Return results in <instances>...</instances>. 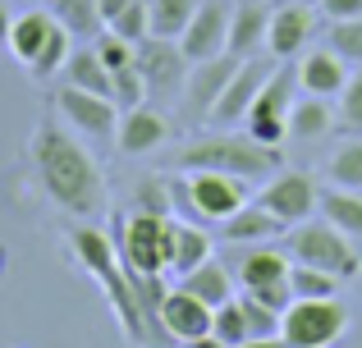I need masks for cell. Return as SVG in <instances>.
<instances>
[{
    "mask_svg": "<svg viewBox=\"0 0 362 348\" xmlns=\"http://www.w3.org/2000/svg\"><path fill=\"white\" fill-rule=\"evenodd\" d=\"M28 152H33L46 197L60 211L88 220V215H97L106 206V179H101L92 152L69 133V124H42L33 133V143H28Z\"/></svg>",
    "mask_w": 362,
    "mask_h": 348,
    "instance_id": "obj_1",
    "label": "cell"
},
{
    "mask_svg": "<svg viewBox=\"0 0 362 348\" xmlns=\"http://www.w3.org/2000/svg\"><path fill=\"white\" fill-rule=\"evenodd\" d=\"M179 170H221V174H234V179H247V184H262L280 170V147H266L257 143L252 133H216V138H202V143L184 147L179 152Z\"/></svg>",
    "mask_w": 362,
    "mask_h": 348,
    "instance_id": "obj_2",
    "label": "cell"
},
{
    "mask_svg": "<svg viewBox=\"0 0 362 348\" xmlns=\"http://www.w3.org/2000/svg\"><path fill=\"white\" fill-rule=\"evenodd\" d=\"M69 248H74V257L97 275V284L106 289L110 312L119 316L124 335H129V340H142V335H147V321H142V312H138V298H133L129 270H124V257L115 252V243H110L101 229H88V224H83V229L69 234Z\"/></svg>",
    "mask_w": 362,
    "mask_h": 348,
    "instance_id": "obj_3",
    "label": "cell"
},
{
    "mask_svg": "<svg viewBox=\"0 0 362 348\" xmlns=\"http://www.w3.org/2000/svg\"><path fill=\"white\" fill-rule=\"evenodd\" d=\"M284 252H289L293 261H303V266L330 270L335 280H358V270H362L358 248L349 243V234H339L330 220H303V224H289Z\"/></svg>",
    "mask_w": 362,
    "mask_h": 348,
    "instance_id": "obj_4",
    "label": "cell"
},
{
    "mask_svg": "<svg viewBox=\"0 0 362 348\" xmlns=\"http://www.w3.org/2000/svg\"><path fill=\"white\" fill-rule=\"evenodd\" d=\"M349 330V307L339 298H293L280 316V340L289 348H330Z\"/></svg>",
    "mask_w": 362,
    "mask_h": 348,
    "instance_id": "obj_5",
    "label": "cell"
},
{
    "mask_svg": "<svg viewBox=\"0 0 362 348\" xmlns=\"http://www.w3.org/2000/svg\"><path fill=\"white\" fill-rule=\"evenodd\" d=\"M293 92H298V73L289 69V60H280L271 69V78L262 83V92H257L252 110H247V133L257 138V143L266 147H280L284 138H289V110H293Z\"/></svg>",
    "mask_w": 362,
    "mask_h": 348,
    "instance_id": "obj_6",
    "label": "cell"
},
{
    "mask_svg": "<svg viewBox=\"0 0 362 348\" xmlns=\"http://www.w3.org/2000/svg\"><path fill=\"white\" fill-rule=\"evenodd\" d=\"M119 257L129 270L142 275H165L170 266V215L133 211L119 220Z\"/></svg>",
    "mask_w": 362,
    "mask_h": 348,
    "instance_id": "obj_7",
    "label": "cell"
},
{
    "mask_svg": "<svg viewBox=\"0 0 362 348\" xmlns=\"http://www.w3.org/2000/svg\"><path fill=\"white\" fill-rule=\"evenodd\" d=\"M133 69L142 73L151 97H179L188 83L193 60L184 55V46L170 42V37H142L138 51H133Z\"/></svg>",
    "mask_w": 362,
    "mask_h": 348,
    "instance_id": "obj_8",
    "label": "cell"
},
{
    "mask_svg": "<svg viewBox=\"0 0 362 348\" xmlns=\"http://www.w3.org/2000/svg\"><path fill=\"white\" fill-rule=\"evenodd\" d=\"M275 64H280L275 55H243V64L234 69V78L225 83L221 101H216L211 115H206V124L211 128H230V124H239V119H247V110H252L257 92H262V83L271 78Z\"/></svg>",
    "mask_w": 362,
    "mask_h": 348,
    "instance_id": "obj_9",
    "label": "cell"
},
{
    "mask_svg": "<svg viewBox=\"0 0 362 348\" xmlns=\"http://www.w3.org/2000/svg\"><path fill=\"white\" fill-rule=\"evenodd\" d=\"M188 197H193V215L225 224L234 211L247 206V179H234L221 170H188Z\"/></svg>",
    "mask_w": 362,
    "mask_h": 348,
    "instance_id": "obj_10",
    "label": "cell"
},
{
    "mask_svg": "<svg viewBox=\"0 0 362 348\" xmlns=\"http://www.w3.org/2000/svg\"><path fill=\"white\" fill-rule=\"evenodd\" d=\"M55 115H60L69 128L88 133V138H110L119 128V106L115 101L97 97V92H83V88H74V83H64V88L55 92Z\"/></svg>",
    "mask_w": 362,
    "mask_h": 348,
    "instance_id": "obj_11",
    "label": "cell"
},
{
    "mask_svg": "<svg viewBox=\"0 0 362 348\" xmlns=\"http://www.w3.org/2000/svg\"><path fill=\"white\" fill-rule=\"evenodd\" d=\"M257 206L271 211L275 220L289 229V224H303L312 211H317V184L298 170H284V174H271L266 188L257 193Z\"/></svg>",
    "mask_w": 362,
    "mask_h": 348,
    "instance_id": "obj_12",
    "label": "cell"
},
{
    "mask_svg": "<svg viewBox=\"0 0 362 348\" xmlns=\"http://www.w3.org/2000/svg\"><path fill=\"white\" fill-rule=\"evenodd\" d=\"M230 14L234 0H197V14L188 18V32L179 37L188 60H211V55H225V42H230Z\"/></svg>",
    "mask_w": 362,
    "mask_h": 348,
    "instance_id": "obj_13",
    "label": "cell"
},
{
    "mask_svg": "<svg viewBox=\"0 0 362 348\" xmlns=\"http://www.w3.org/2000/svg\"><path fill=\"white\" fill-rule=\"evenodd\" d=\"M243 64V55H211V60H197L193 69H188V83H184V110L188 115H197V119H206L211 115V106L221 101V92H225V83L234 78V69Z\"/></svg>",
    "mask_w": 362,
    "mask_h": 348,
    "instance_id": "obj_14",
    "label": "cell"
},
{
    "mask_svg": "<svg viewBox=\"0 0 362 348\" xmlns=\"http://www.w3.org/2000/svg\"><path fill=\"white\" fill-rule=\"evenodd\" d=\"M211 316H216V307H206L202 298H193L188 289H170L156 321L170 340L188 344V340H197V335H211Z\"/></svg>",
    "mask_w": 362,
    "mask_h": 348,
    "instance_id": "obj_15",
    "label": "cell"
},
{
    "mask_svg": "<svg viewBox=\"0 0 362 348\" xmlns=\"http://www.w3.org/2000/svg\"><path fill=\"white\" fill-rule=\"evenodd\" d=\"M317 32V18H312V5H298V0H289V5L271 9V28H266V51L275 55V60H293V55L308 46V37Z\"/></svg>",
    "mask_w": 362,
    "mask_h": 348,
    "instance_id": "obj_16",
    "label": "cell"
},
{
    "mask_svg": "<svg viewBox=\"0 0 362 348\" xmlns=\"http://www.w3.org/2000/svg\"><path fill=\"white\" fill-rule=\"evenodd\" d=\"M115 138H119V152L124 156H147V152H156V147L170 138V119L160 115V110H151V106L124 110Z\"/></svg>",
    "mask_w": 362,
    "mask_h": 348,
    "instance_id": "obj_17",
    "label": "cell"
},
{
    "mask_svg": "<svg viewBox=\"0 0 362 348\" xmlns=\"http://www.w3.org/2000/svg\"><path fill=\"white\" fill-rule=\"evenodd\" d=\"M60 28V18L51 14V9H23V14H14V23H9V51H14V60L23 64H33L37 55H42V46L51 42V32Z\"/></svg>",
    "mask_w": 362,
    "mask_h": 348,
    "instance_id": "obj_18",
    "label": "cell"
},
{
    "mask_svg": "<svg viewBox=\"0 0 362 348\" xmlns=\"http://www.w3.org/2000/svg\"><path fill=\"white\" fill-rule=\"evenodd\" d=\"M266 28H271V0H234L230 14V55H252L257 46H266Z\"/></svg>",
    "mask_w": 362,
    "mask_h": 348,
    "instance_id": "obj_19",
    "label": "cell"
},
{
    "mask_svg": "<svg viewBox=\"0 0 362 348\" xmlns=\"http://www.w3.org/2000/svg\"><path fill=\"white\" fill-rule=\"evenodd\" d=\"M298 83H303V92H312V97H335V92H344L349 69L330 46H317V51H303Z\"/></svg>",
    "mask_w": 362,
    "mask_h": 348,
    "instance_id": "obj_20",
    "label": "cell"
},
{
    "mask_svg": "<svg viewBox=\"0 0 362 348\" xmlns=\"http://www.w3.org/2000/svg\"><path fill=\"white\" fill-rule=\"evenodd\" d=\"M206 257H211V234H206L202 224L170 220V266H165V275L184 280L188 270H197Z\"/></svg>",
    "mask_w": 362,
    "mask_h": 348,
    "instance_id": "obj_21",
    "label": "cell"
},
{
    "mask_svg": "<svg viewBox=\"0 0 362 348\" xmlns=\"http://www.w3.org/2000/svg\"><path fill=\"white\" fill-rule=\"evenodd\" d=\"M293 270V257L280 248H247L243 261H239V284L243 289H262V284H280V280H289Z\"/></svg>",
    "mask_w": 362,
    "mask_h": 348,
    "instance_id": "obj_22",
    "label": "cell"
},
{
    "mask_svg": "<svg viewBox=\"0 0 362 348\" xmlns=\"http://www.w3.org/2000/svg\"><path fill=\"white\" fill-rule=\"evenodd\" d=\"M317 211H321V220H330L339 234H349V239H362V193L330 184L326 193H317Z\"/></svg>",
    "mask_w": 362,
    "mask_h": 348,
    "instance_id": "obj_23",
    "label": "cell"
},
{
    "mask_svg": "<svg viewBox=\"0 0 362 348\" xmlns=\"http://www.w3.org/2000/svg\"><path fill=\"white\" fill-rule=\"evenodd\" d=\"M64 78H69L74 88H83V92H97V97H110V83H115V73H110L106 64H101L97 46H78V42H74L69 60H64Z\"/></svg>",
    "mask_w": 362,
    "mask_h": 348,
    "instance_id": "obj_24",
    "label": "cell"
},
{
    "mask_svg": "<svg viewBox=\"0 0 362 348\" xmlns=\"http://www.w3.org/2000/svg\"><path fill=\"white\" fill-rule=\"evenodd\" d=\"M179 289H188L193 298H202L206 307H221V303H230V298H234V275L225 270V261L206 257L197 270H188Z\"/></svg>",
    "mask_w": 362,
    "mask_h": 348,
    "instance_id": "obj_25",
    "label": "cell"
},
{
    "mask_svg": "<svg viewBox=\"0 0 362 348\" xmlns=\"http://www.w3.org/2000/svg\"><path fill=\"white\" fill-rule=\"evenodd\" d=\"M280 234H284V224L271 211H262L257 202H247L243 211H234L225 220V239L230 243H266V239H280Z\"/></svg>",
    "mask_w": 362,
    "mask_h": 348,
    "instance_id": "obj_26",
    "label": "cell"
},
{
    "mask_svg": "<svg viewBox=\"0 0 362 348\" xmlns=\"http://www.w3.org/2000/svg\"><path fill=\"white\" fill-rule=\"evenodd\" d=\"M197 14V0H147V18H151V32L147 37H179L188 32V18Z\"/></svg>",
    "mask_w": 362,
    "mask_h": 348,
    "instance_id": "obj_27",
    "label": "cell"
},
{
    "mask_svg": "<svg viewBox=\"0 0 362 348\" xmlns=\"http://www.w3.org/2000/svg\"><path fill=\"white\" fill-rule=\"evenodd\" d=\"M51 14L74 32V42H92L101 32V5L97 0H51Z\"/></svg>",
    "mask_w": 362,
    "mask_h": 348,
    "instance_id": "obj_28",
    "label": "cell"
},
{
    "mask_svg": "<svg viewBox=\"0 0 362 348\" xmlns=\"http://www.w3.org/2000/svg\"><path fill=\"white\" fill-rule=\"evenodd\" d=\"M330 124H335V115H330V106H326V97H303V101H293V110H289V133L293 138H326L330 133Z\"/></svg>",
    "mask_w": 362,
    "mask_h": 348,
    "instance_id": "obj_29",
    "label": "cell"
},
{
    "mask_svg": "<svg viewBox=\"0 0 362 348\" xmlns=\"http://www.w3.org/2000/svg\"><path fill=\"white\" fill-rule=\"evenodd\" d=\"M326 179H330L335 188H354V193H362V138L344 143L335 156H330Z\"/></svg>",
    "mask_w": 362,
    "mask_h": 348,
    "instance_id": "obj_30",
    "label": "cell"
},
{
    "mask_svg": "<svg viewBox=\"0 0 362 348\" xmlns=\"http://www.w3.org/2000/svg\"><path fill=\"white\" fill-rule=\"evenodd\" d=\"M326 46L339 55L344 64H362V14L358 18H335V23L326 28Z\"/></svg>",
    "mask_w": 362,
    "mask_h": 348,
    "instance_id": "obj_31",
    "label": "cell"
},
{
    "mask_svg": "<svg viewBox=\"0 0 362 348\" xmlns=\"http://www.w3.org/2000/svg\"><path fill=\"white\" fill-rule=\"evenodd\" d=\"M69 51H74V32L60 23V28L51 32V42L42 46V55L28 64V73H33V78H51V73H64V60H69Z\"/></svg>",
    "mask_w": 362,
    "mask_h": 348,
    "instance_id": "obj_32",
    "label": "cell"
},
{
    "mask_svg": "<svg viewBox=\"0 0 362 348\" xmlns=\"http://www.w3.org/2000/svg\"><path fill=\"white\" fill-rule=\"evenodd\" d=\"M335 284H344V280H335L330 270L303 266V261H293V270H289V289H293V298H335Z\"/></svg>",
    "mask_w": 362,
    "mask_h": 348,
    "instance_id": "obj_33",
    "label": "cell"
},
{
    "mask_svg": "<svg viewBox=\"0 0 362 348\" xmlns=\"http://www.w3.org/2000/svg\"><path fill=\"white\" fill-rule=\"evenodd\" d=\"M129 270V266H124ZM129 284H133V298H138V312H142V321H156L160 316V303H165V275H142V270H129Z\"/></svg>",
    "mask_w": 362,
    "mask_h": 348,
    "instance_id": "obj_34",
    "label": "cell"
},
{
    "mask_svg": "<svg viewBox=\"0 0 362 348\" xmlns=\"http://www.w3.org/2000/svg\"><path fill=\"white\" fill-rule=\"evenodd\" d=\"M211 335H216V340H221L225 348H234V344H243V340H247V321H243L239 298H230V303L216 307V316H211Z\"/></svg>",
    "mask_w": 362,
    "mask_h": 348,
    "instance_id": "obj_35",
    "label": "cell"
},
{
    "mask_svg": "<svg viewBox=\"0 0 362 348\" xmlns=\"http://www.w3.org/2000/svg\"><path fill=\"white\" fill-rule=\"evenodd\" d=\"M147 97H151V92H147V83H142V73L133 69V64L115 73V83H110V101L119 106V115H124V110H138V106H147Z\"/></svg>",
    "mask_w": 362,
    "mask_h": 348,
    "instance_id": "obj_36",
    "label": "cell"
},
{
    "mask_svg": "<svg viewBox=\"0 0 362 348\" xmlns=\"http://www.w3.org/2000/svg\"><path fill=\"white\" fill-rule=\"evenodd\" d=\"M239 307H243V321H247V340H271V335H280V312L257 303L252 294H239Z\"/></svg>",
    "mask_w": 362,
    "mask_h": 348,
    "instance_id": "obj_37",
    "label": "cell"
},
{
    "mask_svg": "<svg viewBox=\"0 0 362 348\" xmlns=\"http://www.w3.org/2000/svg\"><path fill=\"white\" fill-rule=\"evenodd\" d=\"M92 46H97L101 64H106L110 73L129 69V64H133V51H138V46H133V42H124V37H115V32H110V28H101V32L92 37Z\"/></svg>",
    "mask_w": 362,
    "mask_h": 348,
    "instance_id": "obj_38",
    "label": "cell"
},
{
    "mask_svg": "<svg viewBox=\"0 0 362 348\" xmlns=\"http://www.w3.org/2000/svg\"><path fill=\"white\" fill-rule=\"evenodd\" d=\"M106 28H110V32H115V37H124V42H133V46H138L142 37L151 32V18H147V0H133V5L124 9V14H115V18H110Z\"/></svg>",
    "mask_w": 362,
    "mask_h": 348,
    "instance_id": "obj_39",
    "label": "cell"
},
{
    "mask_svg": "<svg viewBox=\"0 0 362 348\" xmlns=\"http://www.w3.org/2000/svg\"><path fill=\"white\" fill-rule=\"evenodd\" d=\"M339 119H344L354 133H362V64L349 73L344 92H339Z\"/></svg>",
    "mask_w": 362,
    "mask_h": 348,
    "instance_id": "obj_40",
    "label": "cell"
},
{
    "mask_svg": "<svg viewBox=\"0 0 362 348\" xmlns=\"http://www.w3.org/2000/svg\"><path fill=\"white\" fill-rule=\"evenodd\" d=\"M133 197H138V211H151V215H170V211H175V202H170V188L156 184V179H138Z\"/></svg>",
    "mask_w": 362,
    "mask_h": 348,
    "instance_id": "obj_41",
    "label": "cell"
},
{
    "mask_svg": "<svg viewBox=\"0 0 362 348\" xmlns=\"http://www.w3.org/2000/svg\"><path fill=\"white\" fill-rule=\"evenodd\" d=\"M243 294H252L257 303H266L271 312H280V316H284V307L293 303V289H289V280H280V284H262V289H243Z\"/></svg>",
    "mask_w": 362,
    "mask_h": 348,
    "instance_id": "obj_42",
    "label": "cell"
},
{
    "mask_svg": "<svg viewBox=\"0 0 362 348\" xmlns=\"http://www.w3.org/2000/svg\"><path fill=\"white\" fill-rule=\"evenodd\" d=\"M317 9L335 23V18H358L362 14V0H317Z\"/></svg>",
    "mask_w": 362,
    "mask_h": 348,
    "instance_id": "obj_43",
    "label": "cell"
},
{
    "mask_svg": "<svg viewBox=\"0 0 362 348\" xmlns=\"http://www.w3.org/2000/svg\"><path fill=\"white\" fill-rule=\"evenodd\" d=\"M97 5H101V23H110V18L124 14V9H129L133 0H97Z\"/></svg>",
    "mask_w": 362,
    "mask_h": 348,
    "instance_id": "obj_44",
    "label": "cell"
},
{
    "mask_svg": "<svg viewBox=\"0 0 362 348\" xmlns=\"http://www.w3.org/2000/svg\"><path fill=\"white\" fill-rule=\"evenodd\" d=\"M234 348H289L280 340V335H271V340H243V344H234Z\"/></svg>",
    "mask_w": 362,
    "mask_h": 348,
    "instance_id": "obj_45",
    "label": "cell"
},
{
    "mask_svg": "<svg viewBox=\"0 0 362 348\" xmlns=\"http://www.w3.org/2000/svg\"><path fill=\"white\" fill-rule=\"evenodd\" d=\"M9 23H14V14L5 9V0H0V46L9 42Z\"/></svg>",
    "mask_w": 362,
    "mask_h": 348,
    "instance_id": "obj_46",
    "label": "cell"
},
{
    "mask_svg": "<svg viewBox=\"0 0 362 348\" xmlns=\"http://www.w3.org/2000/svg\"><path fill=\"white\" fill-rule=\"evenodd\" d=\"M184 348H225V344L216 340V335H197V340H188Z\"/></svg>",
    "mask_w": 362,
    "mask_h": 348,
    "instance_id": "obj_47",
    "label": "cell"
},
{
    "mask_svg": "<svg viewBox=\"0 0 362 348\" xmlns=\"http://www.w3.org/2000/svg\"><path fill=\"white\" fill-rule=\"evenodd\" d=\"M5 266H9V252H5V243H0V275H5Z\"/></svg>",
    "mask_w": 362,
    "mask_h": 348,
    "instance_id": "obj_48",
    "label": "cell"
},
{
    "mask_svg": "<svg viewBox=\"0 0 362 348\" xmlns=\"http://www.w3.org/2000/svg\"><path fill=\"white\" fill-rule=\"evenodd\" d=\"M298 5H312V9H317V0H298Z\"/></svg>",
    "mask_w": 362,
    "mask_h": 348,
    "instance_id": "obj_49",
    "label": "cell"
},
{
    "mask_svg": "<svg viewBox=\"0 0 362 348\" xmlns=\"http://www.w3.org/2000/svg\"><path fill=\"white\" fill-rule=\"evenodd\" d=\"M28 5H42V0H28Z\"/></svg>",
    "mask_w": 362,
    "mask_h": 348,
    "instance_id": "obj_50",
    "label": "cell"
}]
</instances>
